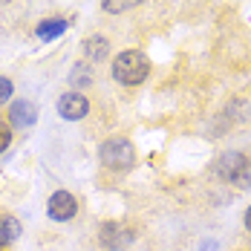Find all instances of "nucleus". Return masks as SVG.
Masks as SVG:
<instances>
[{
	"instance_id": "obj_1",
	"label": "nucleus",
	"mask_w": 251,
	"mask_h": 251,
	"mask_svg": "<svg viewBox=\"0 0 251 251\" xmlns=\"http://www.w3.org/2000/svg\"><path fill=\"white\" fill-rule=\"evenodd\" d=\"M110 75L116 84L122 87H139L145 84L148 75H151V58L142 50H125L116 55L113 67H110Z\"/></svg>"
},
{
	"instance_id": "obj_2",
	"label": "nucleus",
	"mask_w": 251,
	"mask_h": 251,
	"mask_svg": "<svg viewBox=\"0 0 251 251\" xmlns=\"http://www.w3.org/2000/svg\"><path fill=\"white\" fill-rule=\"evenodd\" d=\"M136 145L127 139V136H110V139H104L99 148V162L107 168V171H113V174H125L130 171L133 165H136Z\"/></svg>"
},
{
	"instance_id": "obj_3",
	"label": "nucleus",
	"mask_w": 251,
	"mask_h": 251,
	"mask_svg": "<svg viewBox=\"0 0 251 251\" xmlns=\"http://www.w3.org/2000/svg\"><path fill=\"white\" fill-rule=\"evenodd\" d=\"M214 174L223 182H234V185L246 188L251 179V159L243 151H226L214 162Z\"/></svg>"
},
{
	"instance_id": "obj_4",
	"label": "nucleus",
	"mask_w": 251,
	"mask_h": 251,
	"mask_svg": "<svg viewBox=\"0 0 251 251\" xmlns=\"http://www.w3.org/2000/svg\"><path fill=\"white\" fill-rule=\"evenodd\" d=\"M78 211H81V205H78V197L75 194H70V191H52L50 200H47V217H50L52 223H70V220H75Z\"/></svg>"
},
{
	"instance_id": "obj_5",
	"label": "nucleus",
	"mask_w": 251,
	"mask_h": 251,
	"mask_svg": "<svg viewBox=\"0 0 251 251\" xmlns=\"http://www.w3.org/2000/svg\"><path fill=\"white\" fill-rule=\"evenodd\" d=\"M58 116L64 119V122H81V119H87V113H90V99L84 96V93H78V90H67L61 99H58Z\"/></svg>"
},
{
	"instance_id": "obj_6",
	"label": "nucleus",
	"mask_w": 251,
	"mask_h": 251,
	"mask_svg": "<svg viewBox=\"0 0 251 251\" xmlns=\"http://www.w3.org/2000/svg\"><path fill=\"white\" fill-rule=\"evenodd\" d=\"M6 116H9L6 125L12 127V130H29L38 122V107L29 99H15V101H9V113Z\"/></svg>"
},
{
	"instance_id": "obj_7",
	"label": "nucleus",
	"mask_w": 251,
	"mask_h": 251,
	"mask_svg": "<svg viewBox=\"0 0 251 251\" xmlns=\"http://www.w3.org/2000/svg\"><path fill=\"white\" fill-rule=\"evenodd\" d=\"M99 243H101V249H107V251H122L133 243V231L119 226V223H104L99 228Z\"/></svg>"
},
{
	"instance_id": "obj_8",
	"label": "nucleus",
	"mask_w": 251,
	"mask_h": 251,
	"mask_svg": "<svg viewBox=\"0 0 251 251\" xmlns=\"http://www.w3.org/2000/svg\"><path fill=\"white\" fill-rule=\"evenodd\" d=\"M81 52H84L87 64H101L110 55V38L107 35H87L81 44Z\"/></svg>"
},
{
	"instance_id": "obj_9",
	"label": "nucleus",
	"mask_w": 251,
	"mask_h": 251,
	"mask_svg": "<svg viewBox=\"0 0 251 251\" xmlns=\"http://www.w3.org/2000/svg\"><path fill=\"white\" fill-rule=\"evenodd\" d=\"M67 29H70V21H67V18H44L41 24L35 26V35H38L44 44H50L55 38H61Z\"/></svg>"
},
{
	"instance_id": "obj_10",
	"label": "nucleus",
	"mask_w": 251,
	"mask_h": 251,
	"mask_svg": "<svg viewBox=\"0 0 251 251\" xmlns=\"http://www.w3.org/2000/svg\"><path fill=\"white\" fill-rule=\"evenodd\" d=\"M21 234H24V226L18 217H12V214L0 217V249H9L15 240H21Z\"/></svg>"
},
{
	"instance_id": "obj_11",
	"label": "nucleus",
	"mask_w": 251,
	"mask_h": 251,
	"mask_svg": "<svg viewBox=\"0 0 251 251\" xmlns=\"http://www.w3.org/2000/svg\"><path fill=\"white\" fill-rule=\"evenodd\" d=\"M93 78H96L93 64H87V61H78L75 67L70 70V87H73V90H87V87L93 84Z\"/></svg>"
},
{
	"instance_id": "obj_12",
	"label": "nucleus",
	"mask_w": 251,
	"mask_h": 251,
	"mask_svg": "<svg viewBox=\"0 0 251 251\" xmlns=\"http://www.w3.org/2000/svg\"><path fill=\"white\" fill-rule=\"evenodd\" d=\"M139 3H145V0H101V9H104L107 15H122V12L136 9Z\"/></svg>"
},
{
	"instance_id": "obj_13",
	"label": "nucleus",
	"mask_w": 251,
	"mask_h": 251,
	"mask_svg": "<svg viewBox=\"0 0 251 251\" xmlns=\"http://www.w3.org/2000/svg\"><path fill=\"white\" fill-rule=\"evenodd\" d=\"M12 142H15V130L6 125V122H0V156L12 148Z\"/></svg>"
},
{
	"instance_id": "obj_14",
	"label": "nucleus",
	"mask_w": 251,
	"mask_h": 251,
	"mask_svg": "<svg viewBox=\"0 0 251 251\" xmlns=\"http://www.w3.org/2000/svg\"><path fill=\"white\" fill-rule=\"evenodd\" d=\"M15 96V84H12V78L0 75V104H9Z\"/></svg>"
},
{
	"instance_id": "obj_15",
	"label": "nucleus",
	"mask_w": 251,
	"mask_h": 251,
	"mask_svg": "<svg viewBox=\"0 0 251 251\" xmlns=\"http://www.w3.org/2000/svg\"><path fill=\"white\" fill-rule=\"evenodd\" d=\"M243 226H246V231L251 234V205L246 208V214H243Z\"/></svg>"
},
{
	"instance_id": "obj_16",
	"label": "nucleus",
	"mask_w": 251,
	"mask_h": 251,
	"mask_svg": "<svg viewBox=\"0 0 251 251\" xmlns=\"http://www.w3.org/2000/svg\"><path fill=\"white\" fill-rule=\"evenodd\" d=\"M0 3H3V6H6V3H12V0H0Z\"/></svg>"
},
{
	"instance_id": "obj_17",
	"label": "nucleus",
	"mask_w": 251,
	"mask_h": 251,
	"mask_svg": "<svg viewBox=\"0 0 251 251\" xmlns=\"http://www.w3.org/2000/svg\"><path fill=\"white\" fill-rule=\"evenodd\" d=\"M0 251H6V249H0Z\"/></svg>"
},
{
	"instance_id": "obj_18",
	"label": "nucleus",
	"mask_w": 251,
	"mask_h": 251,
	"mask_svg": "<svg viewBox=\"0 0 251 251\" xmlns=\"http://www.w3.org/2000/svg\"><path fill=\"white\" fill-rule=\"evenodd\" d=\"M0 217H3V214H0Z\"/></svg>"
}]
</instances>
